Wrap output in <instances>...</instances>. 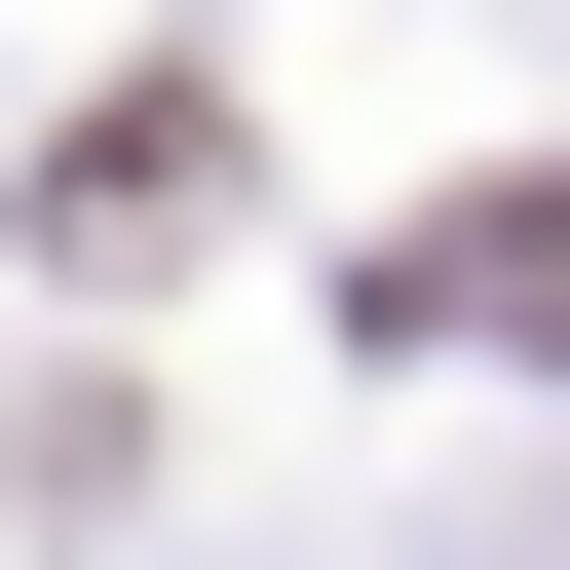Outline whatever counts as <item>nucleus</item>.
<instances>
[{
	"mask_svg": "<svg viewBox=\"0 0 570 570\" xmlns=\"http://www.w3.org/2000/svg\"><path fill=\"white\" fill-rule=\"evenodd\" d=\"M39 228H77V266H190V228H228V115H77Z\"/></svg>",
	"mask_w": 570,
	"mask_h": 570,
	"instance_id": "nucleus-1",
	"label": "nucleus"
}]
</instances>
